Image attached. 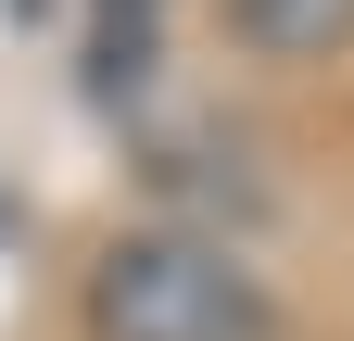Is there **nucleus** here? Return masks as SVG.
<instances>
[{"mask_svg": "<svg viewBox=\"0 0 354 341\" xmlns=\"http://www.w3.org/2000/svg\"><path fill=\"white\" fill-rule=\"evenodd\" d=\"M228 38L253 64H342L354 51V0H228Z\"/></svg>", "mask_w": 354, "mask_h": 341, "instance_id": "f03ea898", "label": "nucleus"}, {"mask_svg": "<svg viewBox=\"0 0 354 341\" xmlns=\"http://www.w3.org/2000/svg\"><path fill=\"white\" fill-rule=\"evenodd\" d=\"M88 341H279V291L215 228H114L76 291Z\"/></svg>", "mask_w": 354, "mask_h": 341, "instance_id": "f257e3e1", "label": "nucleus"}]
</instances>
